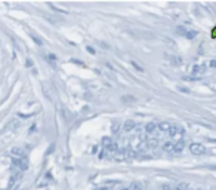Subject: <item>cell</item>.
Masks as SVG:
<instances>
[{"label":"cell","instance_id":"obj_1","mask_svg":"<svg viewBox=\"0 0 216 190\" xmlns=\"http://www.w3.org/2000/svg\"><path fill=\"white\" fill-rule=\"evenodd\" d=\"M189 151L193 155H195V156H201V155L206 153V147L203 144H200V143H193L189 145Z\"/></svg>","mask_w":216,"mask_h":190},{"label":"cell","instance_id":"obj_2","mask_svg":"<svg viewBox=\"0 0 216 190\" xmlns=\"http://www.w3.org/2000/svg\"><path fill=\"white\" fill-rule=\"evenodd\" d=\"M169 134H170V137L173 140L181 141V138L184 137V134H185V131L182 128H179V126H172L170 131H169Z\"/></svg>","mask_w":216,"mask_h":190},{"label":"cell","instance_id":"obj_3","mask_svg":"<svg viewBox=\"0 0 216 190\" xmlns=\"http://www.w3.org/2000/svg\"><path fill=\"white\" fill-rule=\"evenodd\" d=\"M12 163H13V166H17L19 168L21 171H25L27 169V166H28V162H27V159L25 157H15L13 161H12Z\"/></svg>","mask_w":216,"mask_h":190},{"label":"cell","instance_id":"obj_4","mask_svg":"<svg viewBox=\"0 0 216 190\" xmlns=\"http://www.w3.org/2000/svg\"><path fill=\"white\" fill-rule=\"evenodd\" d=\"M178 33H181L184 37H187V39H194L195 36H197V31H194V30H188L185 27H178Z\"/></svg>","mask_w":216,"mask_h":190},{"label":"cell","instance_id":"obj_5","mask_svg":"<svg viewBox=\"0 0 216 190\" xmlns=\"http://www.w3.org/2000/svg\"><path fill=\"white\" fill-rule=\"evenodd\" d=\"M157 129H159V125L154 123V122H150L145 125V132H147V134H153V132H155Z\"/></svg>","mask_w":216,"mask_h":190},{"label":"cell","instance_id":"obj_6","mask_svg":"<svg viewBox=\"0 0 216 190\" xmlns=\"http://www.w3.org/2000/svg\"><path fill=\"white\" fill-rule=\"evenodd\" d=\"M104 147H105L107 150H110V151H114L115 149H117V145L114 144L110 138H104Z\"/></svg>","mask_w":216,"mask_h":190},{"label":"cell","instance_id":"obj_7","mask_svg":"<svg viewBox=\"0 0 216 190\" xmlns=\"http://www.w3.org/2000/svg\"><path fill=\"white\" fill-rule=\"evenodd\" d=\"M163 149H164V151H167V153H170V155H175V143H172V141H167V143H164V144H163Z\"/></svg>","mask_w":216,"mask_h":190},{"label":"cell","instance_id":"obj_8","mask_svg":"<svg viewBox=\"0 0 216 190\" xmlns=\"http://www.w3.org/2000/svg\"><path fill=\"white\" fill-rule=\"evenodd\" d=\"M204 71H206V66H194L193 67V74H195V76H200Z\"/></svg>","mask_w":216,"mask_h":190},{"label":"cell","instance_id":"obj_9","mask_svg":"<svg viewBox=\"0 0 216 190\" xmlns=\"http://www.w3.org/2000/svg\"><path fill=\"white\" fill-rule=\"evenodd\" d=\"M172 128V125L170 123H167V122H160L159 123V129L160 131H163V132H169Z\"/></svg>","mask_w":216,"mask_h":190},{"label":"cell","instance_id":"obj_10","mask_svg":"<svg viewBox=\"0 0 216 190\" xmlns=\"http://www.w3.org/2000/svg\"><path fill=\"white\" fill-rule=\"evenodd\" d=\"M184 147H185V143L184 141H176L175 143V153H181L182 150H184Z\"/></svg>","mask_w":216,"mask_h":190},{"label":"cell","instance_id":"obj_11","mask_svg":"<svg viewBox=\"0 0 216 190\" xmlns=\"http://www.w3.org/2000/svg\"><path fill=\"white\" fill-rule=\"evenodd\" d=\"M144 186L142 183H139V181H135V183H132L130 187H129V190H142Z\"/></svg>","mask_w":216,"mask_h":190},{"label":"cell","instance_id":"obj_12","mask_svg":"<svg viewBox=\"0 0 216 190\" xmlns=\"http://www.w3.org/2000/svg\"><path fill=\"white\" fill-rule=\"evenodd\" d=\"M133 126H135V123L132 122V120H127V122L125 123V126H123V131L129 132V131H132V129H133Z\"/></svg>","mask_w":216,"mask_h":190},{"label":"cell","instance_id":"obj_13","mask_svg":"<svg viewBox=\"0 0 216 190\" xmlns=\"http://www.w3.org/2000/svg\"><path fill=\"white\" fill-rule=\"evenodd\" d=\"M172 190H189V187H188V184H185V183H181V184L172 187Z\"/></svg>","mask_w":216,"mask_h":190},{"label":"cell","instance_id":"obj_14","mask_svg":"<svg viewBox=\"0 0 216 190\" xmlns=\"http://www.w3.org/2000/svg\"><path fill=\"white\" fill-rule=\"evenodd\" d=\"M210 66H212V67H216V60H212V61H210Z\"/></svg>","mask_w":216,"mask_h":190},{"label":"cell","instance_id":"obj_15","mask_svg":"<svg viewBox=\"0 0 216 190\" xmlns=\"http://www.w3.org/2000/svg\"><path fill=\"white\" fill-rule=\"evenodd\" d=\"M213 37H216V27L213 28Z\"/></svg>","mask_w":216,"mask_h":190},{"label":"cell","instance_id":"obj_16","mask_svg":"<svg viewBox=\"0 0 216 190\" xmlns=\"http://www.w3.org/2000/svg\"><path fill=\"white\" fill-rule=\"evenodd\" d=\"M98 190H110L108 187H102V189H98Z\"/></svg>","mask_w":216,"mask_h":190},{"label":"cell","instance_id":"obj_17","mask_svg":"<svg viewBox=\"0 0 216 190\" xmlns=\"http://www.w3.org/2000/svg\"><path fill=\"white\" fill-rule=\"evenodd\" d=\"M197 190H203V189H197Z\"/></svg>","mask_w":216,"mask_h":190}]
</instances>
